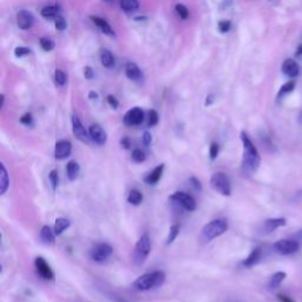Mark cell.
<instances>
[{
  "mask_svg": "<svg viewBox=\"0 0 302 302\" xmlns=\"http://www.w3.org/2000/svg\"><path fill=\"white\" fill-rule=\"evenodd\" d=\"M241 141L243 144V159L242 170L246 175H252L259 169L261 164V157L259 151L245 131L241 132Z\"/></svg>",
  "mask_w": 302,
  "mask_h": 302,
  "instance_id": "obj_1",
  "label": "cell"
},
{
  "mask_svg": "<svg viewBox=\"0 0 302 302\" xmlns=\"http://www.w3.org/2000/svg\"><path fill=\"white\" fill-rule=\"evenodd\" d=\"M165 282V273L162 271H156L152 273H147L142 275L133 282V289L138 292H147V290L161 287Z\"/></svg>",
  "mask_w": 302,
  "mask_h": 302,
  "instance_id": "obj_2",
  "label": "cell"
},
{
  "mask_svg": "<svg viewBox=\"0 0 302 302\" xmlns=\"http://www.w3.org/2000/svg\"><path fill=\"white\" fill-rule=\"evenodd\" d=\"M229 225L227 220L224 218H217V220L210 221L202 229V239L205 241H212V240L223 235L228 230Z\"/></svg>",
  "mask_w": 302,
  "mask_h": 302,
  "instance_id": "obj_3",
  "label": "cell"
},
{
  "mask_svg": "<svg viewBox=\"0 0 302 302\" xmlns=\"http://www.w3.org/2000/svg\"><path fill=\"white\" fill-rule=\"evenodd\" d=\"M151 252V241L148 234H143L138 240L133 250V262L138 265L143 264Z\"/></svg>",
  "mask_w": 302,
  "mask_h": 302,
  "instance_id": "obj_4",
  "label": "cell"
},
{
  "mask_svg": "<svg viewBox=\"0 0 302 302\" xmlns=\"http://www.w3.org/2000/svg\"><path fill=\"white\" fill-rule=\"evenodd\" d=\"M210 185L218 194L223 196L231 195V183L228 175L224 173H215L210 178Z\"/></svg>",
  "mask_w": 302,
  "mask_h": 302,
  "instance_id": "obj_5",
  "label": "cell"
},
{
  "mask_svg": "<svg viewBox=\"0 0 302 302\" xmlns=\"http://www.w3.org/2000/svg\"><path fill=\"white\" fill-rule=\"evenodd\" d=\"M112 247L108 243H97L90 250V257L94 262H104L112 255Z\"/></svg>",
  "mask_w": 302,
  "mask_h": 302,
  "instance_id": "obj_6",
  "label": "cell"
},
{
  "mask_svg": "<svg viewBox=\"0 0 302 302\" xmlns=\"http://www.w3.org/2000/svg\"><path fill=\"white\" fill-rule=\"evenodd\" d=\"M170 199L178 203V205L183 207L188 212H194V210H196V207H197V203H196L195 198L184 191L174 192V194L170 196Z\"/></svg>",
  "mask_w": 302,
  "mask_h": 302,
  "instance_id": "obj_7",
  "label": "cell"
},
{
  "mask_svg": "<svg viewBox=\"0 0 302 302\" xmlns=\"http://www.w3.org/2000/svg\"><path fill=\"white\" fill-rule=\"evenodd\" d=\"M299 248L300 243H297L295 240H280L274 245L275 252L281 255H290V254L296 253Z\"/></svg>",
  "mask_w": 302,
  "mask_h": 302,
  "instance_id": "obj_8",
  "label": "cell"
},
{
  "mask_svg": "<svg viewBox=\"0 0 302 302\" xmlns=\"http://www.w3.org/2000/svg\"><path fill=\"white\" fill-rule=\"evenodd\" d=\"M72 131H74V135L76 136V138H77L78 141H81L82 143L89 144L91 142L89 131L84 128V125H83L81 119H79L78 116L76 115L72 116Z\"/></svg>",
  "mask_w": 302,
  "mask_h": 302,
  "instance_id": "obj_9",
  "label": "cell"
},
{
  "mask_svg": "<svg viewBox=\"0 0 302 302\" xmlns=\"http://www.w3.org/2000/svg\"><path fill=\"white\" fill-rule=\"evenodd\" d=\"M144 112L140 108H133L126 112L124 116V123L128 126H137L143 123Z\"/></svg>",
  "mask_w": 302,
  "mask_h": 302,
  "instance_id": "obj_10",
  "label": "cell"
},
{
  "mask_svg": "<svg viewBox=\"0 0 302 302\" xmlns=\"http://www.w3.org/2000/svg\"><path fill=\"white\" fill-rule=\"evenodd\" d=\"M89 133L91 142H93L97 145H104L108 141V135L105 132V130L102 128L99 124H92L89 128Z\"/></svg>",
  "mask_w": 302,
  "mask_h": 302,
  "instance_id": "obj_11",
  "label": "cell"
},
{
  "mask_svg": "<svg viewBox=\"0 0 302 302\" xmlns=\"http://www.w3.org/2000/svg\"><path fill=\"white\" fill-rule=\"evenodd\" d=\"M35 265H36V271H37L38 275L41 276L44 280H53L54 274L53 271L51 269L50 264L47 263L45 259L43 257H37L35 261Z\"/></svg>",
  "mask_w": 302,
  "mask_h": 302,
  "instance_id": "obj_12",
  "label": "cell"
},
{
  "mask_svg": "<svg viewBox=\"0 0 302 302\" xmlns=\"http://www.w3.org/2000/svg\"><path fill=\"white\" fill-rule=\"evenodd\" d=\"M71 151H72V144L70 142L66 140L58 141L56 144V149H54V157L61 161V159L68 158L69 156L71 155Z\"/></svg>",
  "mask_w": 302,
  "mask_h": 302,
  "instance_id": "obj_13",
  "label": "cell"
},
{
  "mask_svg": "<svg viewBox=\"0 0 302 302\" xmlns=\"http://www.w3.org/2000/svg\"><path fill=\"white\" fill-rule=\"evenodd\" d=\"M35 18L32 16L31 12H28L26 10H21L17 14V24L21 30H28L33 25Z\"/></svg>",
  "mask_w": 302,
  "mask_h": 302,
  "instance_id": "obj_14",
  "label": "cell"
},
{
  "mask_svg": "<svg viewBox=\"0 0 302 302\" xmlns=\"http://www.w3.org/2000/svg\"><path fill=\"white\" fill-rule=\"evenodd\" d=\"M282 72L288 77H296L300 74V66L294 59H286L282 64Z\"/></svg>",
  "mask_w": 302,
  "mask_h": 302,
  "instance_id": "obj_15",
  "label": "cell"
},
{
  "mask_svg": "<svg viewBox=\"0 0 302 302\" xmlns=\"http://www.w3.org/2000/svg\"><path fill=\"white\" fill-rule=\"evenodd\" d=\"M163 172H164V164L157 165L150 174L147 175V176L144 177V182L147 184H150V185L158 183V181L161 180V177L163 175Z\"/></svg>",
  "mask_w": 302,
  "mask_h": 302,
  "instance_id": "obj_16",
  "label": "cell"
},
{
  "mask_svg": "<svg viewBox=\"0 0 302 302\" xmlns=\"http://www.w3.org/2000/svg\"><path fill=\"white\" fill-rule=\"evenodd\" d=\"M91 20H92V23L96 25V26L99 28V30L103 32V33L108 35V36H115V32L112 30V27L109 25V23L103 18H99V17H91Z\"/></svg>",
  "mask_w": 302,
  "mask_h": 302,
  "instance_id": "obj_17",
  "label": "cell"
},
{
  "mask_svg": "<svg viewBox=\"0 0 302 302\" xmlns=\"http://www.w3.org/2000/svg\"><path fill=\"white\" fill-rule=\"evenodd\" d=\"M286 218L285 217H278V218H269L264 222V230L267 232L274 231L275 229L286 225Z\"/></svg>",
  "mask_w": 302,
  "mask_h": 302,
  "instance_id": "obj_18",
  "label": "cell"
},
{
  "mask_svg": "<svg viewBox=\"0 0 302 302\" xmlns=\"http://www.w3.org/2000/svg\"><path fill=\"white\" fill-rule=\"evenodd\" d=\"M41 240L45 245H53L56 240V232L49 225H44L41 230Z\"/></svg>",
  "mask_w": 302,
  "mask_h": 302,
  "instance_id": "obj_19",
  "label": "cell"
},
{
  "mask_svg": "<svg viewBox=\"0 0 302 302\" xmlns=\"http://www.w3.org/2000/svg\"><path fill=\"white\" fill-rule=\"evenodd\" d=\"M125 75L131 81H140L142 78V71L136 64L128 63L125 66Z\"/></svg>",
  "mask_w": 302,
  "mask_h": 302,
  "instance_id": "obj_20",
  "label": "cell"
},
{
  "mask_svg": "<svg viewBox=\"0 0 302 302\" xmlns=\"http://www.w3.org/2000/svg\"><path fill=\"white\" fill-rule=\"evenodd\" d=\"M10 187V177L5 165H0V194L4 195Z\"/></svg>",
  "mask_w": 302,
  "mask_h": 302,
  "instance_id": "obj_21",
  "label": "cell"
},
{
  "mask_svg": "<svg viewBox=\"0 0 302 302\" xmlns=\"http://www.w3.org/2000/svg\"><path fill=\"white\" fill-rule=\"evenodd\" d=\"M261 255H262V250L260 248H255L252 253L249 254L248 257L243 261V265L247 268L253 267V265H255L257 262L261 260Z\"/></svg>",
  "mask_w": 302,
  "mask_h": 302,
  "instance_id": "obj_22",
  "label": "cell"
},
{
  "mask_svg": "<svg viewBox=\"0 0 302 302\" xmlns=\"http://www.w3.org/2000/svg\"><path fill=\"white\" fill-rule=\"evenodd\" d=\"M285 279H286V273L285 272L275 273V274L271 278V280H269L268 288L271 290H274L276 288H279L280 285H281V283L285 281Z\"/></svg>",
  "mask_w": 302,
  "mask_h": 302,
  "instance_id": "obj_23",
  "label": "cell"
},
{
  "mask_svg": "<svg viewBox=\"0 0 302 302\" xmlns=\"http://www.w3.org/2000/svg\"><path fill=\"white\" fill-rule=\"evenodd\" d=\"M81 173V166L76 161H70L66 165V174L70 181H75Z\"/></svg>",
  "mask_w": 302,
  "mask_h": 302,
  "instance_id": "obj_24",
  "label": "cell"
},
{
  "mask_svg": "<svg viewBox=\"0 0 302 302\" xmlns=\"http://www.w3.org/2000/svg\"><path fill=\"white\" fill-rule=\"evenodd\" d=\"M69 227H70V221H69L68 218L59 217V218H57L56 222H54L53 230H54V232H56L57 236H59L63 234V232L66 230Z\"/></svg>",
  "mask_w": 302,
  "mask_h": 302,
  "instance_id": "obj_25",
  "label": "cell"
},
{
  "mask_svg": "<svg viewBox=\"0 0 302 302\" xmlns=\"http://www.w3.org/2000/svg\"><path fill=\"white\" fill-rule=\"evenodd\" d=\"M100 63L104 65L105 68H111L115 64V58L110 51L103 50L100 52Z\"/></svg>",
  "mask_w": 302,
  "mask_h": 302,
  "instance_id": "obj_26",
  "label": "cell"
},
{
  "mask_svg": "<svg viewBox=\"0 0 302 302\" xmlns=\"http://www.w3.org/2000/svg\"><path fill=\"white\" fill-rule=\"evenodd\" d=\"M142 201H143V194L140 190H137V189H132L129 192V196H128V202L130 205L132 206H138L141 205Z\"/></svg>",
  "mask_w": 302,
  "mask_h": 302,
  "instance_id": "obj_27",
  "label": "cell"
},
{
  "mask_svg": "<svg viewBox=\"0 0 302 302\" xmlns=\"http://www.w3.org/2000/svg\"><path fill=\"white\" fill-rule=\"evenodd\" d=\"M140 6L137 0H121V7L126 12H133Z\"/></svg>",
  "mask_w": 302,
  "mask_h": 302,
  "instance_id": "obj_28",
  "label": "cell"
},
{
  "mask_svg": "<svg viewBox=\"0 0 302 302\" xmlns=\"http://www.w3.org/2000/svg\"><path fill=\"white\" fill-rule=\"evenodd\" d=\"M294 87H295V82L294 81H290L288 83H286V84H283L281 86V89H280V91H279L278 98H281L283 96H286V94L290 93L294 90Z\"/></svg>",
  "mask_w": 302,
  "mask_h": 302,
  "instance_id": "obj_29",
  "label": "cell"
},
{
  "mask_svg": "<svg viewBox=\"0 0 302 302\" xmlns=\"http://www.w3.org/2000/svg\"><path fill=\"white\" fill-rule=\"evenodd\" d=\"M180 234V225L177 224H173L172 227H170V230H169V235L168 238H166V245H172V243L176 240V238Z\"/></svg>",
  "mask_w": 302,
  "mask_h": 302,
  "instance_id": "obj_30",
  "label": "cell"
},
{
  "mask_svg": "<svg viewBox=\"0 0 302 302\" xmlns=\"http://www.w3.org/2000/svg\"><path fill=\"white\" fill-rule=\"evenodd\" d=\"M57 14H58V10L57 7L54 6H46L42 10V16L44 18H49V19L50 18H56Z\"/></svg>",
  "mask_w": 302,
  "mask_h": 302,
  "instance_id": "obj_31",
  "label": "cell"
},
{
  "mask_svg": "<svg viewBox=\"0 0 302 302\" xmlns=\"http://www.w3.org/2000/svg\"><path fill=\"white\" fill-rule=\"evenodd\" d=\"M54 81H56V83H57L58 85L64 86L65 84H66V82H68V76H66V74H65L64 71L57 70L56 74H54Z\"/></svg>",
  "mask_w": 302,
  "mask_h": 302,
  "instance_id": "obj_32",
  "label": "cell"
},
{
  "mask_svg": "<svg viewBox=\"0 0 302 302\" xmlns=\"http://www.w3.org/2000/svg\"><path fill=\"white\" fill-rule=\"evenodd\" d=\"M49 180H50L51 187H52V190L56 191L58 188V184H59V176H58L57 170H51L49 175Z\"/></svg>",
  "mask_w": 302,
  "mask_h": 302,
  "instance_id": "obj_33",
  "label": "cell"
},
{
  "mask_svg": "<svg viewBox=\"0 0 302 302\" xmlns=\"http://www.w3.org/2000/svg\"><path fill=\"white\" fill-rule=\"evenodd\" d=\"M145 158H147V156H145L144 151H142L141 149H136V150H133L132 155H131V159H132L135 163L144 162Z\"/></svg>",
  "mask_w": 302,
  "mask_h": 302,
  "instance_id": "obj_34",
  "label": "cell"
},
{
  "mask_svg": "<svg viewBox=\"0 0 302 302\" xmlns=\"http://www.w3.org/2000/svg\"><path fill=\"white\" fill-rule=\"evenodd\" d=\"M175 10H176L177 14L180 16V18H182V19H187L189 17V11L183 4H177L176 7H175Z\"/></svg>",
  "mask_w": 302,
  "mask_h": 302,
  "instance_id": "obj_35",
  "label": "cell"
},
{
  "mask_svg": "<svg viewBox=\"0 0 302 302\" xmlns=\"http://www.w3.org/2000/svg\"><path fill=\"white\" fill-rule=\"evenodd\" d=\"M39 43H41V46L43 47L44 51H51L54 47V43L50 38H41Z\"/></svg>",
  "mask_w": 302,
  "mask_h": 302,
  "instance_id": "obj_36",
  "label": "cell"
},
{
  "mask_svg": "<svg viewBox=\"0 0 302 302\" xmlns=\"http://www.w3.org/2000/svg\"><path fill=\"white\" fill-rule=\"evenodd\" d=\"M218 154H220V147H218L217 143H212L210 145V149H209V156H210V159L212 161H215L217 158Z\"/></svg>",
  "mask_w": 302,
  "mask_h": 302,
  "instance_id": "obj_37",
  "label": "cell"
},
{
  "mask_svg": "<svg viewBox=\"0 0 302 302\" xmlns=\"http://www.w3.org/2000/svg\"><path fill=\"white\" fill-rule=\"evenodd\" d=\"M158 123V114L155 110H151L149 112L148 117V125L149 126H155Z\"/></svg>",
  "mask_w": 302,
  "mask_h": 302,
  "instance_id": "obj_38",
  "label": "cell"
},
{
  "mask_svg": "<svg viewBox=\"0 0 302 302\" xmlns=\"http://www.w3.org/2000/svg\"><path fill=\"white\" fill-rule=\"evenodd\" d=\"M231 23L228 20H222L218 23V30H220L222 33H227V32L230 30Z\"/></svg>",
  "mask_w": 302,
  "mask_h": 302,
  "instance_id": "obj_39",
  "label": "cell"
},
{
  "mask_svg": "<svg viewBox=\"0 0 302 302\" xmlns=\"http://www.w3.org/2000/svg\"><path fill=\"white\" fill-rule=\"evenodd\" d=\"M30 53H31L30 49H27V47H24V46L16 47V50H14V54H16V57H24V56H27V54H30Z\"/></svg>",
  "mask_w": 302,
  "mask_h": 302,
  "instance_id": "obj_40",
  "label": "cell"
},
{
  "mask_svg": "<svg viewBox=\"0 0 302 302\" xmlns=\"http://www.w3.org/2000/svg\"><path fill=\"white\" fill-rule=\"evenodd\" d=\"M20 122H21V124H24L26 126H31L32 124H33V118H32L31 114H25L23 117L20 118Z\"/></svg>",
  "mask_w": 302,
  "mask_h": 302,
  "instance_id": "obj_41",
  "label": "cell"
},
{
  "mask_svg": "<svg viewBox=\"0 0 302 302\" xmlns=\"http://www.w3.org/2000/svg\"><path fill=\"white\" fill-rule=\"evenodd\" d=\"M151 141H152V137H151V133L149 132V131H145L143 133V136H142V142H143V144L145 147H149V145L151 144Z\"/></svg>",
  "mask_w": 302,
  "mask_h": 302,
  "instance_id": "obj_42",
  "label": "cell"
},
{
  "mask_svg": "<svg viewBox=\"0 0 302 302\" xmlns=\"http://www.w3.org/2000/svg\"><path fill=\"white\" fill-rule=\"evenodd\" d=\"M56 27L58 28V30L63 31L64 28H66V21H65L63 18H57L56 20Z\"/></svg>",
  "mask_w": 302,
  "mask_h": 302,
  "instance_id": "obj_43",
  "label": "cell"
},
{
  "mask_svg": "<svg viewBox=\"0 0 302 302\" xmlns=\"http://www.w3.org/2000/svg\"><path fill=\"white\" fill-rule=\"evenodd\" d=\"M190 183H191V185L192 187H194L196 190H198V191H201L202 190V184H201V182H199L197 178H195V177H191L190 178Z\"/></svg>",
  "mask_w": 302,
  "mask_h": 302,
  "instance_id": "obj_44",
  "label": "cell"
},
{
  "mask_svg": "<svg viewBox=\"0 0 302 302\" xmlns=\"http://www.w3.org/2000/svg\"><path fill=\"white\" fill-rule=\"evenodd\" d=\"M108 102H109V104H110L111 108H114V109L118 108V100L116 99L114 96H109L108 97Z\"/></svg>",
  "mask_w": 302,
  "mask_h": 302,
  "instance_id": "obj_45",
  "label": "cell"
},
{
  "mask_svg": "<svg viewBox=\"0 0 302 302\" xmlns=\"http://www.w3.org/2000/svg\"><path fill=\"white\" fill-rule=\"evenodd\" d=\"M293 240H295L297 243H302V229L296 232V234H294L293 236Z\"/></svg>",
  "mask_w": 302,
  "mask_h": 302,
  "instance_id": "obj_46",
  "label": "cell"
},
{
  "mask_svg": "<svg viewBox=\"0 0 302 302\" xmlns=\"http://www.w3.org/2000/svg\"><path fill=\"white\" fill-rule=\"evenodd\" d=\"M121 145L124 149H129L130 148V141H129V138L128 137L123 138V140L121 141Z\"/></svg>",
  "mask_w": 302,
  "mask_h": 302,
  "instance_id": "obj_47",
  "label": "cell"
},
{
  "mask_svg": "<svg viewBox=\"0 0 302 302\" xmlns=\"http://www.w3.org/2000/svg\"><path fill=\"white\" fill-rule=\"evenodd\" d=\"M84 75H85V77L87 78V79H91L92 78V76H93V72H92V70H91V68H85V70H84Z\"/></svg>",
  "mask_w": 302,
  "mask_h": 302,
  "instance_id": "obj_48",
  "label": "cell"
},
{
  "mask_svg": "<svg viewBox=\"0 0 302 302\" xmlns=\"http://www.w3.org/2000/svg\"><path fill=\"white\" fill-rule=\"evenodd\" d=\"M278 297H279V300L281 301V302H294L292 299H290V297L283 295V294H279Z\"/></svg>",
  "mask_w": 302,
  "mask_h": 302,
  "instance_id": "obj_49",
  "label": "cell"
},
{
  "mask_svg": "<svg viewBox=\"0 0 302 302\" xmlns=\"http://www.w3.org/2000/svg\"><path fill=\"white\" fill-rule=\"evenodd\" d=\"M295 54H296V56H301V54H302V44L299 47H297V51H296Z\"/></svg>",
  "mask_w": 302,
  "mask_h": 302,
  "instance_id": "obj_50",
  "label": "cell"
},
{
  "mask_svg": "<svg viewBox=\"0 0 302 302\" xmlns=\"http://www.w3.org/2000/svg\"><path fill=\"white\" fill-rule=\"evenodd\" d=\"M97 98L98 96H97V93L96 92H90V98Z\"/></svg>",
  "mask_w": 302,
  "mask_h": 302,
  "instance_id": "obj_51",
  "label": "cell"
},
{
  "mask_svg": "<svg viewBox=\"0 0 302 302\" xmlns=\"http://www.w3.org/2000/svg\"><path fill=\"white\" fill-rule=\"evenodd\" d=\"M299 122L302 124V110L300 111V114H299Z\"/></svg>",
  "mask_w": 302,
  "mask_h": 302,
  "instance_id": "obj_52",
  "label": "cell"
},
{
  "mask_svg": "<svg viewBox=\"0 0 302 302\" xmlns=\"http://www.w3.org/2000/svg\"><path fill=\"white\" fill-rule=\"evenodd\" d=\"M103 2H107V3H112V2H115V0H103Z\"/></svg>",
  "mask_w": 302,
  "mask_h": 302,
  "instance_id": "obj_53",
  "label": "cell"
}]
</instances>
